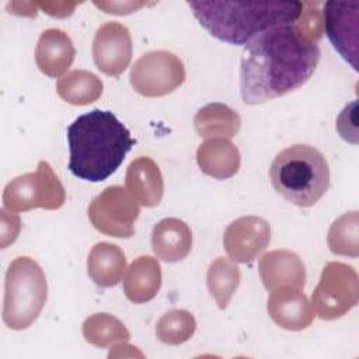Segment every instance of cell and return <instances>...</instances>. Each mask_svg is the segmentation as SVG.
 I'll return each mask as SVG.
<instances>
[{
  "label": "cell",
  "mask_w": 359,
  "mask_h": 359,
  "mask_svg": "<svg viewBox=\"0 0 359 359\" xmlns=\"http://www.w3.org/2000/svg\"><path fill=\"white\" fill-rule=\"evenodd\" d=\"M0 227H1V236H0V245L1 248H6L8 244H13L20 233L21 222L20 217L14 213H7L6 208L0 210Z\"/></svg>",
  "instance_id": "28"
},
{
  "label": "cell",
  "mask_w": 359,
  "mask_h": 359,
  "mask_svg": "<svg viewBox=\"0 0 359 359\" xmlns=\"http://www.w3.org/2000/svg\"><path fill=\"white\" fill-rule=\"evenodd\" d=\"M317 42L296 24L276 25L244 45L240 91L245 104L255 105L282 97L309 81L320 62Z\"/></svg>",
  "instance_id": "1"
},
{
  "label": "cell",
  "mask_w": 359,
  "mask_h": 359,
  "mask_svg": "<svg viewBox=\"0 0 359 359\" xmlns=\"http://www.w3.org/2000/svg\"><path fill=\"white\" fill-rule=\"evenodd\" d=\"M140 209L128 189L119 185L107 187L88 205V219L102 234L130 237Z\"/></svg>",
  "instance_id": "9"
},
{
  "label": "cell",
  "mask_w": 359,
  "mask_h": 359,
  "mask_svg": "<svg viewBox=\"0 0 359 359\" xmlns=\"http://www.w3.org/2000/svg\"><path fill=\"white\" fill-rule=\"evenodd\" d=\"M126 269L123 251L111 243H97L87 258V272L91 280L101 287L119 283Z\"/></svg>",
  "instance_id": "20"
},
{
  "label": "cell",
  "mask_w": 359,
  "mask_h": 359,
  "mask_svg": "<svg viewBox=\"0 0 359 359\" xmlns=\"http://www.w3.org/2000/svg\"><path fill=\"white\" fill-rule=\"evenodd\" d=\"M125 184L139 205L153 208L161 202L164 181L158 165L150 157H137L128 165Z\"/></svg>",
  "instance_id": "16"
},
{
  "label": "cell",
  "mask_w": 359,
  "mask_h": 359,
  "mask_svg": "<svg viewBox=\"0 0 359 359\" xmlns=\"http://www.w3.org/2000/svg\"><path fill=\"white\" fill-rule=\"evenodd\" d=\"M130 86L143 97H164L185 80L181 59L168 50H151L142 55L130 69Z\"/></svg>",
  "instance_id": "8"
},
{
  "label": "cell",
  "mask_w": 359,
  "mask_h": 359,
  "mask_svg": "<svg viewBox=\"0 0 359 359\" xmlns=\"http://www.w3.org/2000/svg\"><path fill=\"white\" fill-rule=\"evenodd\" d=\"M271 227L258 216H243L231 222L223 236V245L234 262L254 261L269 244Z\"/></svg>",
  "instance_id": "12"
},
{
  "label": "cell",
  "mask_w": 359,
  "mask_h": 359,
  "mask_svg": "<svg viewBox=\"0 0 359 359\" xmlns=\"http://www.w3.org/2000/svg\"><path fill=\"white\" fill-rule=\"evenodd\" d=\"M65 201V188L46 161H39L35 172L11 180L3 192V205L10 212H27L36 208L56 210L63 206Z\"/></svg>",
  "instance_id": "6"
},
{
  "label": "cell",
  "mask_w": 359,
  "mask_h": 359,
  "mask_svg": "<svg viewBox=\"0 0 359 359\" xmlns=\"http://www.w3.org/2000/svg\"><path fill=\"white\" fill-rule=\"evenodd\" d=\"M266 310L275 324L289 331L304 330L314 318L313 307L306 294L300 289L289 286L271 290Z\"/></svg>",
  "instance_id": "13"
},
{
  "label": "cell",
  "mask_w": 359,
  "mask_h": 359,
  "mask_svg": "<svg viewBox=\"0 0 359 359\" xmlns=\"http://www.w3.org/2000/svg\"><path fill=\"white\" fill-rule=\"evenodd\" d=\"M67 143L70 172L84 181L101 182L119 168L135 139L111 111L93 109L69 125Z\"/></svg>",
  "instance_id": "2"
},
{
  "label": "cell",
  "mask_w": 359,
  "mask_h": 359,
  "mask_svg": "<svg viewBox=\"0 0 359 359\" xmlns=\"http://www.w3.org/2000/svg\"><path fill=\"white\" fill-rule=\"evenodd\" d=\"M240 279V269L233 259L219 257L209 265L206 285L219 309L224 310L229 306L236 289L238 287Z\"/></svg>",
  "instance_id": "23"
},
{
  "label": "cell",
  "mask_w": 359,
  "mask_h": 359,
  "mask_svg": "<svg viewBox=\"0 0 359 359\" xmlns=\"http://www.w3.org/2000/svg\"><path fill=\"white\" fill-rule=\"evenodd\" d=\"M188 6L212 36L236 46L272 27L294 24L303 11L300 1H188Z\"/></svg>",
  "instance_id": "3"
},
{
  "label": "cell",
  "mask_w": 359,
  "mask_h": 359,
  "mask_svg": "<svg viewBox=\"0 0 359 359\" xmlns=\"http://www.w3.org/2000/svg\"><path fill=\"white\" fill-rule=\"evenodd\" d=\"M98 8H102L105 13L108 14H118V15H123V14H130L133 11H136L137 8L143 7L146 3L140 1H95L94 3Z\"/></svg>",
  "instance_id": "29"
},
{
  "label": "cell",
  "mask_w": 359,
  "mask_h": 359,
  "mask_svg": "<svg viewBox=\"0 0 359 359\" xmlns=\"http://www.w3.org/2000/svg\"><path fill=\"white\" fill-rule=\"evenodd\" d=\"M93 59L100 72L107 76L122 74L132 59V38L129 29L116 21L102 24L93 41Z\"/></svg>",
  "instance_id": "11"
},
{
  "label": "cell",
  "mask_w": 359,
  "mask_h": 359,
  "mask_svg": "<svg viewBox=\"0 0 359 359\" xmlns=\"http://www.w3.org/2000/svg\"><path fill=\"white\" fill-rule=\"evenodd\" d=\"M36 7H41L43 10V13L52 15V17H57V18H63L67 17L73 13L74 7L77 6L76 3H35Z\"/></svg>",
  "instance_id": "30"
},
{
  "label": "cell",
  "mask_w": 359,
  "mask_h": 359,
  "mask_svg": "<svg viewBox=\"0 0 359 359\" xmlns=\"http://www.w3.org/2000/svg\"><path fill=\"white\" fill-rule=\"evenodd\" d=\"M151 248L157 258L165 262H178L192 248L191 229L177 217H165L153 227Z\"/></svg>",
  "instance_id": "17"
},
{
  "label": "cell",
  "mask_w": 359,
  "mask_h": 359,
  "mask_svg": "<svg viewBox=\"0 0 359 359\" xmlns=\"http://www.w3.org/2000/svg\"><path fill=\"white\" fill-rule=\"evenodd\" d=\"M259 276L266 290L289 286L304 287L306 268L300 257L289 250H273L264 254L258 264Z\"/></svg>",
  "instance_id": "14"
},
{
  "label": "cell",
  "mask_w": 359,
  "mask_h": 359,
  "mask_svg": "<svg viewBox=\"0 0 359 359\" xmlns=\"http://www.w3.org/2000/svg\"><path fill=\"white\" fill-rule=\"evenodd\" d=\"M104 84L98 76L87 70H72L56 83L59 97L72 105H87L102 94Z\"/></svg>",
  "instance_id": "22"
},
{
  "label": "cell",
  "mask_w": 359,
  "mask_h": 359,
  "mask_svg": "<svg viewBox=\"0 0 359 359\" xmlns=\"http://www.w3.org/2000/svg\"><path fill=\"white\" fill-rule=\"evenodd\" d=\"M196 330L194 316L187 310H171L160 317L156 324V337L167 345H180L188 341Z\"/></svg>",
  "instance_id": "26"
},
{
  "label": "cell",
  "mask_w": 359,
  "mask_h": 359,
  "mask_svg": "<svg viewBox=\"0 0 359 359\" xmlns=\"http://www.w3.org/2000/svg\"><path fill=\"white\" fill-rule=\"evenodd\" d=\"M358 1H327L323 10L324 31L335 50L358 70Z\"/></svg>",
  "instance_id": "10"
},
{
  "label": "cell",
  "mask_w": 359,
  "mask_h": 359,
  "mask_svg": "<svg viewBox=\"0 0 359 359\" xmlns=\"http://www.w3.org/2000/svg\"><path fill=\"white\" fill-rule=\"evenodd\" d=\"M161 286V268L156 258L142 255L136 258L125 272L123 292L128 300L136 304L150 302Z\"/></svg>",
  "instance_id": "18"
},
{
  "label": "cell",
  "mask_w": 359,
  "mask_h": 359,
  "mask_svg": "<svg viewBox=\"0 0 359 359\" xmlns=\"http://www.w3.org/2000/svg\"><path fill=\"white\" fill-rule=\"evenodd\" d=\"M83 335L87 342L98 348H107L130 338L123 323L108 313H95L87 317L83 323Z\"/></svg>",
  "instance_id": "24"
},
{
  "label": "cell",
  "mask_w": 359,
  "mask_h": 359,
  "mask_svg": "<svg viewBox=\"0 0 359 359\" xmlns=\"http://www.w3.org/2000/svg\"><path fill=\"white\" fill-rule=\"evenodd\" d=\"M337 130L342 139L353 144L358 143V125H356V101L346 105L337 118Z\"/></svg>",
  "instance_id": "27"
},
{
  "label": "cell",
  "mask_w": 359,
  "mask_h": 359,
  "mask_svg": "<svg viewBox=\"0 0 359 359\" xmlns=\"http://www.w3.org/2000/svg\"><path fill=\"white\" fill-rule=\"evenodd\" d=\"M196 163L203 174L227 180L240 168V151L229 139H208L196 150Z\"/></svg>",
  "instance_id": "19"
},
{
  "label": "cell",
  "mask_w": 359,
  "mask_h": 359,
  "mask_svg": "<svg viewBox=\"0 0 359 359\" xmlns=\"http://www.w3.org/2000/svg\"><path fill=\"white\" fill-rule=\"evenodd\" d=\"M269 178L283 199L300 208H310L330 187V167L318 149L293 144L276 154L269 167Z\"/></svg>",
  "instance_id": "4"
},
{
  "label": "cell",
  "mask_w": 359,
  "mask_h": 359,
  "mask_svg": "<svg viewBox=\"0 0 359 359\" xmlns=\"http://www.w3.org/2000/svg\"><path fill=\"white\" fill-rule=\"evenodd\" d=\"M327 244L332 254L356 258L359 255V215L344 213L330 227Z\"/></svg>",
  "instance_id": "25"
},
{
  "label": "cell",
  "mask_w": 359,
  "mask_h": 359,
  "mask_svg": "<svg viewBox=\"0 0 359 359\" xmlns=\"http://www.w3.org/2000/svg\"><path fill=\"white\" fill-rule=\"evenodd\" d=\"M359 299L356 271L344 262H328L311 294L313 311L321 320H335L353 309Z\"/></svg>",
  "instance_id": "7"
},
{
  "label": "cell",
  "mask_w": 359,
  "mask_h": 359,
  "mask_svg": "<svg viewBox=\"0 0 359 359\" xmlns=\"http://www.w3.org/2000/svg\"><path fill=\"white\" fill-rule=\"evenodd\" d=\"M48 297L42 268L29 257H17L6 272L3 321L11 330L28 328L41 314Z\"/></svg>",
  "instance_id": "5"
},
{
  "label": "cell",
  "mask_w": 359,
  "mask_h": 359,
  "mask_svg": "<svg viewBox=\"0 0 359 359\" xmlns=\"http://www.w3.org/2000/svg\"><path fill=\"white\" fill-rule=\"evenodd\" d=\"M76 56L70 36L59 28L45 29L35 48L38 69L48 77H59L72 66Z\"/></svg>",
  "instance_id": "15"
},
{
  "label": "cell",
  "mask_w": 359,
  "mask_h": 359,
  "mask_svg": "<svg viewBox=\"0 0 359 359\" xmlns=\"http://www.w3.org/2000/svg\"><path fill=\"white\" fill-rule=\"evenodd\" d=\"M240 125V115L220 102H212L202 107L194 118L196 133L205 139H231L237 135Z\"/></svg>",
  "instance_id": "21"
}]
</instances>
